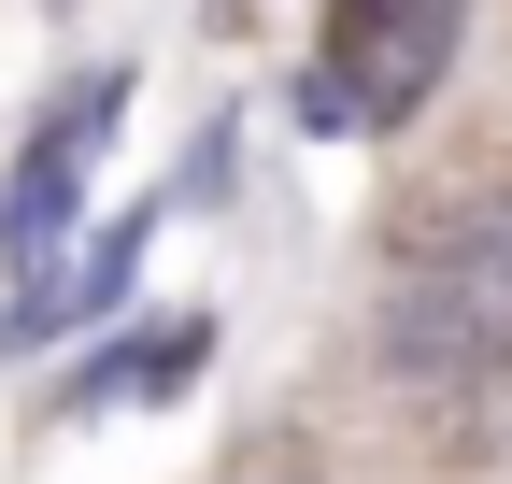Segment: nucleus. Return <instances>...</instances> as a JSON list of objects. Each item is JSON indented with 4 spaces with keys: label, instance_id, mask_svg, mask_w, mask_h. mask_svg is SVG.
<instances>
[{
    "label": "nucleus",
    "instance_id": "f257e3e1",
    "mask_svg": "<svg viewBox=\"0 0 512 484\" xmlns=\"http://www.w3.org/2000/svg\"><path fill=\"white\" fill-rule=\"evenodd\" d=\"M384 356L413 385H512V186H456L399 214Z\"/></svg>",
    "mask_w": 512,
    "mask_h": 484
},
{
    "label": "nucleus",
    "instance_id": "f03ea898",
    "mask_svg": "<svg viewBox=\"0 0 512 484\" xmlns=\"http://www.w3.org/2000/svg\"><path fill=\"white\" fill-rule=\"evenodd\" d=\"M456 29H470V0H342V15H328V86H313V114H328V129H399V114H427Z\"/></svg>",
    "mask_w": 512,
    "mask_h": 484
},
{
    "label": "nucleus",
    "instance_id": "7ed1b4c3",
    "mask_svg": "<svg viewBox=\"0 0 512 484\" xmlns=\"http://www.w3.org/2000/svg\"><path fill=\"white\" fill-rule=\"evenodd\" d=\"M100 129H114V86H72V100L43 114V143H29V171H15V200H0L15 285H57V228H72V200H86V157H100Z\"/></svg>",
    "mask_w": 512,
    "mask_h": 484
},
{
    "label": "nucleus",
    "instance_id": "20e7f679",
    "mask_svg": "<svg viewBox=\"0 0 512 484\" xmlns=\"http://www.w3.org/2000/svg\"><path fill=\"white\" fill-rule=\"evenodd\" d=\"M200 371V328H157V342H128V356H100V371L72 385V413H114V399H157V385H185Z\"/></svg>",
    "mask_w": 512,
    "mask_h": 484
}]
</instances>
